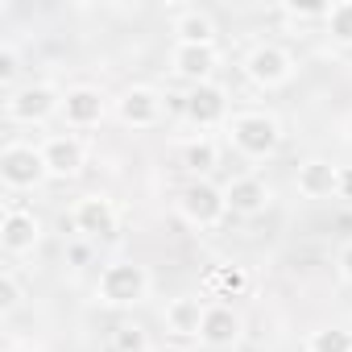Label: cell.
I'll return each instance as SVG.
<instances>
[{"label": "cell", "mask_w": 352, "mask_h": 352, "mask_svg": "<svg viewBox=\"0 0 352 352\" xmlns=\"http://www.w3.org/2000/svg\"><path fill=\"white\" fill-rule=\"evenodd\" d=\"M224 112H228V100H224V91H220L216 83H199V87L187 96V116H191L195 124H220Z\"/></svg>", "instance_id": "8fae6325"}, {"label": "cell", "mask_w": 352, "mask_h": 352, "mask_svg": "<svg viewBox=\"0 0 352 352\" xmlns=\"http://www.w3.org/2000/svg\"><path fill=\"white\" fill-rule=\"evenodd\" d=\"M208 286H212V290H224V294H241L249 282H245V270H236V265H224V270H212Z\"/></svg>", "instance_id": "603a6c76"}, {"label": "cell", "mask_w": 352, "mask_h": 352, "mask_svg": "<svg viewBox=\"0 0 352 352\" xmlns=\"http://www.w3.org/2000/svg\"><path fill=\"white\" fill-rule=\"evenodd\" d=\"M87 257H91V249H87V245H75V249H71V261H75V265H83Z\"/></svg>", "instance_id": "f546056e"}, {"label": "cell", "mask_w": 352, "mask_h": 352, "mask_svg": "<svg viewBox=\"0 0 352 352\" xmlns=\"http://www.w3.org/2000/svg\"><path fill=\"white\" fill-rule=\"evenodd\" d=\"M63 116H67V124L87 129V124H96V120L104 116V96L91 91V87H75V91H67V100H63Z\"/></svg>", "instance_id": "4fadbf2b"}, {"label": "cell", "mask_w": 352, "mask_h": 352, "mask_svg": "<svg viewBox=\"0 0 352 352\" xmlns=\"http://www.w3.org/2000/svg\"><path fill=\"white\" fill-rule=\"evenodd\" d=\"M298 191L307 195V199H323V195H331V191H340V166H331V162H307V166H298Z\"/></svg>", "instance_id": "7c38bea8"}, {"label": "cell", "mask_w": 352, "mask_h": 352, "mask_svg": "<svg viewBox=\"0 0 352 352\" xmlns=\"http://www.w3.org/2000/svg\"><path fill=\"white\" fill-rule=\"evenodd\" d=\"M120 116H124L129 124H137V129H149V124H157V116H162V96L149 91V87H133V91H124V100H120Z\"/></svg>", "instance_id": "5bb4252c"}, {"label": "cell", "mask_w": 352, "mask_h": 352, "mask_svg": "<svg viewBox=\"0 0 352 352\" xmlns=\"http://www.w3.org/2000/svg\"><path fill=\"white\" fill-rule=\"evenodd\" d=\"M38 236H42V224H38L34 212H25V208L5 212V224H0V245H5V253H13V257L30 253L38 245Z\"/></svg>", "instance_id": "8992f818"}, {"label": "cell", "mask_w": 352, "mask_h": 352, "mask_svg": "<svg viewBox=\"0 0 352 352\" xmlns=\"http://www.w3.org/2000/svg\"><path fill=\"white\" fill-rule=\"evenodd\" d=\"M290 71H294V63H290V54H286L282 46H257V50L249 54V75H253L261 87L286 83Z\"/></svg>", "instance_id": "ba28073f"}, {"label": "cell", "mask_w": 352, "mask_h": 352, "mask_svg": "<svg viewBox=\"0 0 352 352\" xmlns=\"http://www.w3.org/2000/svg\"><path fill=\"white\" fill-rule=\"evenodd\" d=\"M307 348H311V352H352V336L340 331V327H323V331L311 336Z\"/></svg>", "instance_id": "44dd1931"}, {"label": "cell", "mask_w": 352, "mask_h": 352, "mask_svg": "<svg viewBox=\"0 0 352 352\" xmlns=\"http://www.w3.org/2000/svg\"><path fill=\"white\" fill-rule=\"evenodd\" d=\"M46 174H50L46 170V157L34 145H9L5 153H0V179H5V187H13V191L38 187Z\"/></svg>", "instance_id": "3957f363"}, {"label": "cell", "mask_w": 352, "mask_h": 352, "mask_svg": "<svg viewBox=\"0 0 352 352\" xmlns=\"http://www.w3.org/2000/svg\"><path fill=\"white\" fill-rule=\"evenodd\" d=\"M112 348L116 352H149V340H145V331L137 323H120L116 336H112Z\"/></svg>", "instance_id": "7402d4cb"}, {"label": "cell", "mask_w": 352, "mask_h": 352, "mask_svg": "<svg viewBox=\"0 0 352 352\" xmlns=\"http://www.w3.org/2000/svg\"><path fill=\"white\" fill-rule=\"evenodd\" d=\"M228 133H232V145H236L245 157H270V153L278 149V141H282L278 120L265 116V112H245V116H236V120L228 124Z\"/></svg>", "instance_id": "6da1fadb"}, {"label": "cell", "mask_w": 352, "mask_h": 352, "mask_svg": "<svg viewBox=\"0 0 352 352\" xmlns=\"http://www.w3.org/2000/svg\"><path fill=\"white\" fill-rule=\"evenodd\" d=\"M42 157H46V170L54 179H75L83 170V145L75 137H50L42 145Z\"/></svg>", "instance_id": "9c48e42d"}, {"label": "cell", "mask_w": 352, "mask_h": 352, "mask_svg": "<svg viewBox=\"0 0 352 352\" xmlns=\"http://www.w3.org/2000/svg\"><path fill=\"white\" fill-rule=\"evenodd\" d=\"M17 302H21V286H17L13 270H5L0 274V311H13Z\"/></svg>", "instance_id": "cb8c5ba5"}, {"label": "cell", "mask_w": 352, "mask_h": 352, "mask_svg": "<svg viewBox=\"0 0 352 352\" xmlns=\"http://www.w3.org/2000/svg\"><path fill=\"white\" fill-rule=\"evenodd\" d=\"M208 344H232L241 336V315L232 307H208L204 315V331H199Z\"/></svg>", "instance_id": "e0dca14e"}, {"label": "cell", "mask_w": 352, "mask_h": 352, "mask_svg": "<svg viewBox=\"0 0 352 352\" xmlns=\"http://www.w3.org/2000/svg\"><path fill=\"white\" fill-rule=\"evenodd\" d=\"M71 224H75L83 236H91V241L116 236V208H112V199H104V195H87V199L75 204Z\"/></svg>", "instance_id": "5b68a950"}, {"label": "cell", "mask_w": 352, "mask_h": 352, "mask_svg": "<svg viewBox=\"0 0 352 352\" xmlns=\"http://www.w3.org/2000/svg\"><path fill=\"white\" fill-rule=\"evenodd\" d=\"M9 352H21V348H9Z\"/></svg>", "instance_id": "4dcf8cb0"}, {"label": "cell", "mask_w": 352, "mask_h": 352, "mask_svg": "<svg viewBox=\"0 0 352 352\" xmlns=\"http://www.w3.org/2000/svg\"><path fill=\"white\" fill-rule=\"evenodd\" d=\"M149 290V274L145 265H133V261H116L100 274V298L108 307H129V302H141Z\"/></svg>", "instance_id": "7a4b0ae2"}, {"label": "cell", "mask_w": 352, "mask_h": 352, "mask_svg": "<svg viewBox=\"0 0 352 352\" xmlns=\"http://www.w3.org/2000/svg\"><path fill=\"white\" fill-rule=\"evenodd\" d=\"M286 13L290 17H327L331 5H286Z\"/></svg>", "instance_id": "d4e9b609"}, {"label": "cell", "mask_w": 352, "mask_h": 352, "mask_svg": "<svg viewBox=\"0 0 352 352\" xmlns=\"http://www.w3.org/2000/svg\"><path fill=\"white\" fill-rule=\"evenodd\" d=\"M224 199H228V212L236 216H257L265 204H270V187L261 179H253V174H245V179H232L224 187Z\"/></svg>", "instance_id": "30bf717a"}, {"label": "cell", "mask_w": 352, "mask_h": 352, "mask_svg": "<svg viewBox=\"0 0 352 352\" xmlns=\"http://www.w3.org/2000/svg\"><path fill=\"white\" fill-rule=\"evenodd\" d=\"M179 212H183V220L195 224V228H216V224L224 220V212H228V199H224V191H216L212 183L199 179V183H191V187L183 191Z\"/></svg>", "instance_id": "277c9868"}, {"label": "cell", "mask_w": 352, "mask_h": 352, "mask_svg": "<svg viewBox=\"0 0 352 352\" xmlns=\"http://www.w3.org/2000/svg\"><path fill=\"white\" fill-rule=\"evenodd\" d=\"M9 116L13 120H25V124H34V120H46L54 108H58V96H54V87L50 83H38V87H25V91H17V96H9Z\"/></svg>", "instance_id": "52a82bcc"}, {"label": "cell", "mask_w": 352, "mask_h": 352, "mask_svg": "<svg viewBox=\"0 0 352 352\" xmlns=\"http://www.w3.org/2000/svg\"><path fill=\"white\" fill-rule=\"evenodd\" d=\"M340 195L352 199V166H340Z\"/></svg>", "instance_id": "83f0119b"}, {"label": "cell", "mask_w": 352, "mask_h": 352, "mask_svg": "<svg viewBox=\"0 0 352 352\" xmlns=\"http://www.w3.org/2000/svg\"><path fill=\"white\" fill-rule=\"evenodd\" d=\"M13 75H17V54L0 50V83H13Z\"/></svg>", "instance_id": "484cf974"}, {"label": "cell", "mask_w": 352, "mask_h": 352, "mask_svg": "<svg viewBox=\"0 0 352 352\" xmlns=\"http://www.w3.org/2000/svg\"><path fill=\"white\" fill-rule=\"evenodd\" d=\"M204 315H208V307H204L199 298L183 294V298H174V302L166 307V327H170L174 336H199V331H204Z\"/></svg>", "instance_id": "9a60e30c"}, {"label": "cell", "mask_w": 352, "mask_h": 352, "mask_svg": "<svg viewBox=\"0 0 352 352\" xmlns=\"http://www.w3.org/2000/svg\"><path fill=\"white\" fill-rule=\"evenodd\" d=\"M174 34L183 38V46H212V34H216V25H212V17H208V13L191 9V13H183V17H179Z\"/></svg>", "instance_id": "ac0fdd59"}, {"label": "cell", "mask_w": 352, "mask_h": 352, "mask_svg": "<svg viewBox=\"0 0 352 352\" xmlns=\"http://www.w3.org/2000/svg\"><path fill=\"white\" fill-rule=\"evenodd\" d=\"M212 67H216V46H183L179 42V50H174V71L183 79H195V87L212 75Z\"/></svg>", "instance_id": "2e32d148"}, {"label": "cell", "mask_w": 352, "mask_h": 352, "mask_svg": "<svg viewBox=\"0 0 352 352\" xmlns=\"http://www.w3.org/2000/svg\"><path fill=\"white\" fill-rule=\"evenodd\" d=\"M216 162H220V149H216V141H208V137H199V141H191V145L183 149V166L195 170V174L216 170Z\"/></svg>", "instance_id": "d6986e66"}, {"label": "cell", "mask_w": 352, "mask_h": 352, "mask_svg": "<svg viewBox=\"0 0 352 352\" xmlns=\"http://www.w3.org/2000/svg\"><path fill=\"white\" fill-rule=\"evenodd\" d=\"M327 30L340 46H352V0H344V5H331L327 13Z\"/></svg>", "instance_id": "ffe728a7"}, {"label": "cell", "mask_w": 352, "mask_h": 352, "mask_svg": "<svg viewBox=\"0 0 352 352\" xmlns=\"http://www.w3.org/2000/svg\"><path fill=\"white\" fill-rule=\"evenodd\" d=\"M340 274L352 282V245H344V253H340Z\"/></svg>", "instance_id": "f1b7e54d"}, {"label": "cell", "mask_w": 352, "mask_h": 352, "mask_svg": "<svg viewBox=\"0 0 352 352\" xmlns=\"http://www.w3.org/2000/svg\"><path fill=\"white\" fill-rule=\"evenodd\" d=\"M166 108L174 116H187V96H166Z\"/></svg>", "instance_id": "4316f807"}]
</instances>
